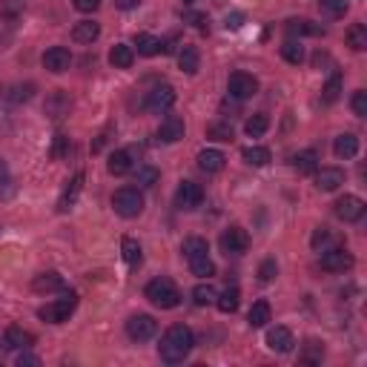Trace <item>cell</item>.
<instances>
[{
	"label": "cell",
	"instance_id": "obj_50",
	"mask_svg": "<svg viewBox=\"0 0 367 367\" xmlns=\"http://www.w3.org/2000/svg\"><path fill=\"white\" fill-rule=\"evenodd\" d=\"M18 367H38L40 364V358L38 356H32V353H26V350H21V356H18V361H15Z\"/></svg>",
	"mask_w": 367,
	"mask_h": 367
},
{
	"label": "cell",
	"instance_id": "obj_38",
	"mask_svg": "<svg viewBox=\"0 0 367 367\" xmlns=\"http://www.w3.org/2000/svg\"><path fill=\"white\" fill-rule=\"evenodd\" d=\"M341 98V72H333L330 75V81L324 84V89H322V104H336Z\"/></svg>",
	"mask_w": 367,
	"mask_h": 367
},
{
	"label": "cell",
	"instance_id": "obj_29",
	"mask_svg": "<svg viewBox=\"0 0 367 367\" xmlns=\"http://www.w3.org/2000/svg\"><path fill=\"white\" fill-rule=\"evenodd\" d=\"M241 158H244L247 167H267L273 161V153L267 150V146H244Z\"/></svg>",
	"mask_w": 367,
	"mask_h": 367
},
{
	"label": "cell",
	"instance_id": "obj_51",
	"mask_svg": "<svg viewBox=\"0 0 367 367\" xmlns=\"http://www.w3.org/2000/svg\"><path fill=\"white\" fill-rule=\"evenodd\" d=\"M224 26H227V29H233V32H236V29H241V26H244V15H241V12L227 15V18H224Z\"/></svg>",
	"mask_w": 367,
	"mask_h": 367
},
{
	"label": "cell",
	"instance_id": "obj_47",
	"mask_svg": "<svg viewBox=\"0 0 367 367\" xmlns=\"http://www.w3.org/2000/svg\"><path fill=\"white\" fill-rule=\"evenodd\" d=\"M310 244H313V250H324L327 244H333V236H330V230H327V227H319V230L313 233Z\"/></svg>",
	"mask_w": 367,
	"mask_h": 367
},
{
	"label": "cell",
	"instance_id": "obj_35",
	"mask_svg": "<svg viewBox=\"0 0 367 367\" xmlns=\"http://www.w3.org/2000/svg\"><path fill=\"white\" fill-rule=\"evenodd\" d=\"M178 66H181V72H187V75H195L198 66H201L198 49H195V46H184V49L178 52Z\"/></svg>",
	"mask_w": 367,
	"mask_h": 367
},
{
	"label": "cell",
	"instance_id": "obj_52",
	"mask_svg": "<svg viewBox=\"0 0 367 367\" xmlns=\"http://www.w3.org/2000/svg\"><path fill=\"white\" fill-rule=\"evenodd\" d=\"M143 4V0H115V9H121V12H132V9H138Z\"/></svg>",
	"mask_w": 367,
	"mask_h": 367
},
{
	"label": "cell",
	"instance_id": "obj_37",
	"mask_svg": "<svg viewBox=\"0 0 367 367\" xmlns=\"http://www.w3.org/2000/svg\"><path fill=\"white\" fill-rule=\"evenodd\" d=\"M281 57H284L287 63H292V66H299V63L305 60V46H302L296 38H290V40L281 43Z\"/></svg>",
	"mask_w": 367,
	"mask_h": 367
},
{
	"label": "cell",
	"instance_id": "obj_16",
	"mask_svg": "<svg viewBox=\"0 0 367 367\" xmlns=\"http://www.w3.org/2000/svg\"><path fill=\"white\" fill-rule=\"evenodd\" d=\"M32 290H35V292H63V290H66V278H63L60 273H55V270L38 273V275L32 278Z\"/></svg>",
	"mask_w": 367,
	"mask_h": 367
},
{
	"label": "cell",
	"instance_id": "obj_30",
	"mask_svg": "<svg viewBox=\"0 0 367 367\" xmlns=\"http://www.w3.org/2000/svg\"><path fill=\"white\" fill-rule=\"evenodd\" d=\"M287 35L290 38H302V35H324V29L319 23H310L305 18H292L287 21Z\"/></svg>",
	"mask_w": 367,
	"mask_h": 367
},
{
	"label": "cell",
	"instance_id": "obj_27",
	"mask_svg": "<svg viewBox=\"0 0 367 367\" xmlns=\"http://www.w3.org/2000/svg\"><path fill=\"white\" fill-rule=\"evenodd\" d=\"M109 63H112L115 69H129V66L135 63V49H132L129 43H115V46L109 49Z\"/></svg>",
	"mask_w": 367,
	"mask_h": 367
},
{
	"label": "cell",
	"instance_id": "obj_5",
	"mask_svg": "<svg viewBox=\"0 0 367 367\" xmlns=\"http://www.w3.org/2000/svg\"><path fill=\"white\" fill-rule=\"evenodd\" d=\"M143 192L138 187H121L115 195H112V207L121 218H138L143 212Z\"/></svg>",
	"mask_w": 367,
	"mask_h": 367
},
{
	"label": "cell",
	"instance_id": "obj_24",
	"mask_svg": "<svg viewBox=\"0 0 367 367\" xmlns=\"http://www.w3.org/2000/svg\"><path fill=\"white\" fill-rule=\"evenodd\" d=\"M290 164L299 175H313L319 170V153L316 150H302V153H296L290 158Z\"/></svg>",
	"mask_w": 367,
	"mask_h": 367
},
{
	"label": "cell",
	"instance_id": "obj_14",
	"mask_svg": "<svg viewBox=\"0 0 367 367\" xmlns=\"http://www.w3.org/2000/svg\"><path fill=\"white\" fill-rule=\"evenodd\" d=\"M184 132H187L184 118H178V115H167V118L161 121V126H158L155 138H158L161 143H178V141L184 138Z\"/></svg>",
	"mask_w": 367,
	"mask_h": 367
},
{
	"label": "cell",
	"instance_id": "obj_18",
	"mask_svg": "<svg viewBox=\"0 0 367 367\" xmlns=\"http://www.w3.org/2000/svg\"><path fill=\"white\" fill-rule=\"evenodd\" d=\"M292 344H296V339H292V333H290L287 327L275 324V327L267 330V347H270V350H275V353H290Z\"/></svg>",
	"mask_w": 367,
	"mask_h": 367
},
{
	"label": "cell",
	"instance_id": "obj_21",
	"mask_svg": "<svg viewBox=\"0 0 367 367\" xmlns=\"http://www.w3.org/2000/svg\"><path fill=\"white\" fill-rule=\"evenodd\" d=\"M81 190H84V172H78L75 178L69 181V187L60 192V201H57V212H69L72 207L78 204V195H81Z\"/></svg>",
	"mask_w": 367,
	"mask_h": 367
},
{
	"label": "cell",
	"instance_id": "obj_7",
	"mask_svg": "<svg viewBox=\"0 0 367 367\" xmlns=\"http://www.w3.org/2000/svg\"><path fill=\"white\" fill-rule=\"evenodd\" d=\"M204 204V187L195 184V181H181L178 190H175V207L184 209V212H192Z\"/></svg>",
	"mask_w": 367,
	"mask_h": 367
},
{
	"label": "cell",
	"instance_id": "obj_25",
	"mask_svg": "<svg viewBox=\"0 0 367 367\" xmlns=\"http://www.w3.org/2000/svg\"><path fill=\"white\" fill-rule=\"evenodd\" d=\"M132 150H115L112 155H109V161H106V170H109V175H115V178H121V175H126V172H132Z\"/></svg>",
	"mask_w": 367,
	"mask_h": 367
},
{
	"label": "cell",
	"instance_id": "obj_10",
	"mask_svg": "<svg viewBox=\"0 0 367 367\" xmlns=\"http://www.w3.org/2000/svg\"><path fill=\"white\" fill-rule=\"evenodd\" d=\"M218 244H221V250L227 256H244L250 250V233L244 227H230V230L221 233Z\"/></svg>",
	"mask_w": 367,
	"mask_h": 367
},
{
	"label": "cell",
	"instance_id": "obj_44",
	"mask_svg": "<svg viewBox=\"0 0 367 367\" xmlns=\"http://www.w3.org/2000/svg\"><path fill=\"white\" fill-rule=\"evenodd\" d=\"M184 23L195 26L201 35L209 32V15H204V12H184Z\"/></svg>",
	"mask_w": 367,
	"mask_h": 367
},
{
	"label": "cell",
	"instance_id": "obj_36",
	"mask_svg": "<svg viewBox=\"0 0 367 367\" xmlns=\"http://www.w3.org/2000/svg\"><path fill=\"white\" fill-rule=\"evenodd\" d=\"M344 38H347V46H350L353 52H364V49H367V26H364V23H353Z\"/></svg>",
	"mask_w": 367,
	"mask_h": 367
},
{
	"label": "cell",
	"instance_id": "obj_45",
	"mask_svg": "<svg viewBox=\"0 0 367 367\" xmlns=\"http://www.w3.org/2000/svg\"><path fill=\"white\" fill-rule=\"evenodd\" d=\"M350 106H353V115H358V118H367V92H364V89L353 92V98H350Z\"/></svg>",
	"mask_w": 367,
	"mask_h": 367
},
{
	"label": "cell",
	"instance_id": "obj_3",
	"mask_svg": "<svg viewBox=\"0 0 367 367\" xmlns=\"http://www.w3.org/2000/svg\"><path fill=\"white\" fill-rule=\"evenodd\" d=\"M143 296H146V302H153V305L161 307V310H175V307L181 305V290H178L175 281L167 278V275L153 278L150 284L143 287Z\"/></svg>",
	"mask_w": 367,
	"mask_h": 367
},
{
	"label": "cell",
	"instance_id": "obj_41",
	"mask_svg": "<svg viewBox=\"0 0 367 367\" xmlns=\"http://www.w3.org/2000/svg\"><path fill=\"white\" fill-rule=\"evenodd\" d=\"M267 129H270V118H267L264 112H256V115L247 118V124H244V132H247L250 138H261Z\"/></svg>",
	"mask_w": 367,
	"mask_h": 367
},
{
	"label": "cell",
	"instance_id": "obj_12",
	"mask_svg": "<svg viewBox=\"0 0 367 367\" xmlns=\"http://www.w3.org/2000/svg\"><path fill=\"white\" fill-rule=\"evenodd\" d=\"M319 264H322V270H327V273H347L356 261H353V256H350L344 247H330V250H322Z\"/></svg>",
	"mask_w": 367,
	"mask_h": 367
},
{
	"label": "cell",
	"instance_id": "obj_4",
	"mask_svg": "<svg viewBox=\"0 0 367 367\" xmlns=\"http://www.w3.org/2000/svg\"><path fill=\"white\" fill-rule=\"evenodd\" d=\"M75 310H78V292L75 290H63L60 299L43 305L38 310V319L46 322V324H63V322H69V316L75 313Z\"/></svg>",
	"mask_w": 367,
	"mask_h": 367
},
{
	"label": "cell",
	"instance_id": "obj_26",
	"mask_svg": "<svg viewBox=\"0 0 367 367\" xmlns=\"http://www.w3.org/2000/svg\"><path fill=\"white\" fill-rule=\"evenodd\" d=\"M98 38H101V23L95 21H81L72 26V40L75 43H95Z\"/></svg>",
	"mask_w": 367,
	"mask_h": 367
},
{
	"label": "cell",
	"instance_id": "obj_6",
	"mask_svg": "<svg viewBox=\"0 0 367 367\" xmlns=\"http://www.w3.org/2000/svg\"><path fill=\"white\" fill-rule=\"evenodd\" d=\"M155 333H158V322H155L153 316H146V313L129 316V322H126V336H129L132 341H150V339H155Z\"/></svg>",
	"mask_w": 367,
	"mask_h": 367
},
{
	"label": "cell",
	"instance_id": "obj_19",
	"mask_svg": "<svg viewBox=\"0 0 367 367\" xmlns=\"http://www.w3.org/2000/svg\"><path fill=\"white\" fill-rule=\"evenodd\" d=\"M227 164V155L221 150H201L198 153V170L207 172V175H215V172H221Z\"/></svg>",
	"mask_w": 367,
	"mask_h": 367
},
{
	"label": "cell",
	"instance_id": "obj_22",
	"mask_svg": "<svg viewBox=\"0 0 367 367\" xmlns=\"http://www.w3.org/2000/svg\"><path fill=\"white\" fill-rule=\"evenodd\" d=\"M333 153H336V158H339V161H350V158H356V155H358V138H356L353 132L339 135V138L333 141Z\"/></svg>",
	"mask_w": 367,
	"mask_h": 367
},
{
	"label": "cell",
	"instance_id": "obj_11",
	"mask_svg": "<svg viewBox=\"0 0 367 367\" xmlns=\"http://www.w3.org/2000/svg\"><path fill=\"white\" fill-rule=\"evenodd\" d=\"M175 89L170 87V84H158V87H153V92H146V109L150 112H170L172 106H175Z\"/></svg>",
	"mask_w": 367,
	"mask_h": 367
},
{
	"label": "cell",
	"instance_id": "obj_40",
	"mask_svg": "<svg viewBox=\"0 0 367 367\" xmlns=\"http://www.w3.org/2000/svg\"><path fill=\"white\" fill-rule=\"evenodd\" d=\"M319 9H322V15L324 18H344L347 15V9H350V4L347 0H319Z\"/></svg>",
	"mask_w": 367,
	"mask_h": 367
},
{
	"label": "cell",
	"instance_id": "obj_34",
	"mask_svg": "<svg viewBox=\"0 0 367 367\" xmlns=\"http://www.w3.org/2000/svg\"><path fill=\"white\" fill-rule=\"evenodd\" d=\"M121 256H124V261H126L129 267H141V261H143L141 244H138L135 239H129V236L121 239Z\"/></svg>",
	"mask_w": 367,
	"mask_h": 367
},
{
	"label": "cell",
	"instance_id": "obj_20",
	"mask_svg": "<svg viewBox=\"0 0 367 367\" xmlns=\"http://www.w3.org/2000/svg\"><path fill=\"white\" fill-rule=\"evenodd\" d=\"M46 115L52 118V121H60V118H66L69 115V109H72V98L63 92V89H57V92H52L49 98H46Z\"/></svg>",
	"mask_w": 367,
	"mask_h": 367
},
{
	"label": "cell",
	"instance_id": "obj_17",
	"mask_svg": "<svg viewBox=\"0 0 367 367\" xmlns=\"http://www.w3.org/2000/svg\"><path fill=\"white\" fill-rule=\"evenodd\" d=\"M32 344H35V336L29 330H23V327H6V333H4V347L6 350L18 353V350H29Z\"/></svg>",
	"mask_w": 367,
	"mask_h": 367
},
{
	"label": "cell",
	"instance_id": "obj_32",
	"mask_svg": "<svg viewBox=\"0 0 367 367\" xmlns=\"http://www.w3.org/2000/svg\"><path fill=\"white\" fill-rule=\"evenodd\" d=\"M239 305H241V292H239V287H227L221 296H215V307L221 310V313H236Z\"/></svg>",
	"mask_w": 367,
	"mask_h": 367
},
{
	"label": "cell",
	"instance_id": "obj_31",
	"mask_svg": "<svg viewBox=\"0 0 367 367\" xmlns=\"http://www.w3.org/2000/svg\"><path fill=\"white\" fill-rule=\"evenodd\" d=\"M215 287L209 284V278H201L195 287H192V302L198 305V307H207V305H215Z\"/></svg>",
	"mask_w": 367,
	"mask_h": 367
},
{
	"label": "cell",
	"instance_id": "obj_53",
	"mask_svg": "<svg viewBox=\"0 0 367 367\" xmlns=\"http://www.w3.org/2000/svg\"><path fill=\"white\" fill-rule=\"evenodd\" d=\"M6 184H12V178H9V167L0 161V187H6Z\"/></svg>",
	"mask_w": 367,
	"mask_h": 367
},
{
	"label": "cell",
	"instance_id": "obj_33",
	"mask_svg": "<svg viewBox=\"0 0 367 367\" xmlns=\"http://www.w3.org/2000/svg\"><path fill=\"white\" fill-rule=\"evenodd\" d=\"M35 98V84H15L4 92V101L6 104H26Z\"/></svg>",
	"mask_w": 367,
	"mask_h": 367
},
{
	"label": "cell",
	"instance_id": "obj_13",
	"mask_svg": "<svg viewBox=\"0 0 367 367\" xmlns=\"http://www.w3.org/2000/svg\"><path fill=\"white\" fill-rule=\"evenodd\" d=\"M69 66H72V52L66 46H52L43 52V69H49L52 75H63Z\"/></svg>",
	"mask_w": 367,
	"mask_h": 367
},
{
	"label": "cell",
	"instance_id": "obj_28",
	"mask_svg": "<svg viewBox=\"0 0 367 367\" xmlns=\"http://www.w3.org/2000/svg\"><path fill=\"white\" fill-rule=\"evenodd\" d=\"M270 319H273V310H270V302H264V299H258V302L250 307V313H247V324H250L253 330L267 327Z\"/></svg>",
	"mask_w": 367,
	"mask_h": 367
},
{
	"label": "cell",
	"instance_id": "obj_42",
	"mask_svg": "<svg viewBox=\"0 0 367 367\" xmlns=\"http://www.w3.org/2000/svg\"><path fill=\"white\" fill-rule=\"evenodd\" d=\"M207 138H212V141H233L236 132H233V126L227 121H215V124L207 126Z\"/></svg>",
	"mask_w": 367,
	"mask_h": 367
},
{
	"label": "cell",
	"instance_id": "obj_49",
	"mask_svg": "<svg viewBox=\"0 0 367 367\" xmlns=\"http://www.w3.org/2000/svg\"><path fill=\"white\" fill-rule=\"evenodd\" d=\"M72 6H75L78 12H84V15H92L101 6V0H72Z\"/></svg>",
	"mask_w": 367,
	"mask_h": 367
},
{
	"label": "cell",
	"instance_id": "obj_15",
	"mask_svg": "<svg viewBox=\"0 0 367 367\" xmlns=\"http://www.w3.org/2000/svg\"><path fill=\"white\" fill-rule=\"evenodd\" d=\"M313 175H316V187L322 192H336L344 184V170H339V167H322Z\"/></svg>",
	"mask_w": 367,
	"mask_h": 367
},
{
	"label": "cell",
	"instance_id": "obj_46",
	"mask_svg": "<svg viewBox=\"0 0 367 367\" xmlns=\"http://www.w3.org/2000/svg\"><path fill=\"white\" fill-rule=\"evenodd\" d=\"M66 153H69V138L63 132H57L55 135V146H52V158L60 161V158H66Z\"/></svg>",
	"mask_w": 367,
	"mask_h": 367
},
{
	"label": "cell",
	"instance_id": "obj_1",
	"mask_svg": "<svg viewBox=\"0 0 367 367\" xmlns=\"http://www.w3.org/2000/svg\"><path fill=\"white\" fill-rule=\"evenodd\" d=\"M192 347H195L192 330H190L187 324H172V327L164 333L161 344H158V356H161L164 364H181V361L192 353Z\"/></svg>",
	"mask_w": 367,
	"mask_h": 367
},
{
	"label": "cell",
	"instance_id": "obj_2",
	"mask_svg": "<svg viewBox=\"0 0 367 367\" xmlns=\"http://www.w3.org/2000/svg\"><path fill=\"white\" fill-rule=\"evenodd\" d=\"M181 253H184V258H187L192 275H198V278H212V275H215V264H212V258H209V244H207V239H198V236L184 239Z\"/></svg>",
	"mask_w": 367,
	"mask_h": 367
},
{
	"label": "cell",
	"instance_id": "obj_54",
	"mask_svg": "<svg viewBox=\"0 0 367 367\" xmlns=\"http://www.w3.org/2000/svg\"><path fill=\"white\" fill-rule=\"evenodd\" d=\"M181 4H184V6H192V4H195V0H181Z\"/></svg>",
	"mask_w": 367,
	"mask_h": 367
},
{
	"label": "cell",
	"instance_id": "obj_9",
	"mask_svg": "<svg viewBox=\"0 0 367 367\" xmlns=\"http://www.w3.org/2000/svg\"><path fill=\"white\" fill-rule=\"evenodd\" d=\"M364 209H367V204H364L358 195H344V198H339V201L333 204L336 218H341L344 224H356V221H361Z\"/></svg>",
	"mask_w": 367,
	"mask_h": 367
},
{
	"label": "cell",
	"instance_id": "obj_39",
	"mask_svg": "<svg viewBox=\"0 0 367 367\" xmlns=\"http://www.w3.org/2000/svg\"><path fill=\"white\" fill-rule=\"evenodd\" d=\"M322 358H324V344L316 341V339H310V341L305 344L299 361H302V364H322Z\"/></svg>",
	"mask_w": 367,
	"mask_h": 367
},
{
	"label": "cell",
	"instance_id": "obj_43",
	"mask_svg": "<svg viewBox=\"0 0 367 367\" xmlns=\"http://www.w3.org/2000/svg\"><path fill=\"white\" fill-rule=\"evenodd\" d=\"M158 178H161V172H158L155 167H150V164L138 167V172H135V181H138L141 187H155V184H158Z\"/></svg>",
	"mask_w": 367,
	"mask_h": 367
},
{
	"label": "cell",
	"instance_id": "obj_48",
	"mask_svg": "<svg viewBox=\"0 0 367 367\" xmlns=\"http://www.w3.org/2000/svg\"><path fill=\"white\" fill-rule=\"evenodd\" d=\"M275 273H278V264H275V258H267V261H261V267H258V281H273L275 278Z\"/></svg>",
	"mask_w": 367,
	"mask_h": 367
},
{
	"label": "cell",
	"instance_id": "obj_8",
	"mask_svg": "<svg viewBox=\"0 0 367 367\" xmlns=\"http://www.w3.org/2000/svg\"><path fill=\"white\" fill-rule=\"evenodd\" d=\"M227 92L236 101H247L258 92V81L250 75V72H233V75L227 78Z\"/></svg>",
	"mask_w": 367,
	"mask_h": 367
},
{
	"label": "cell",
	"instance_id": "obj_23",
	"mask_svg": "<svg viewBox=\"0 0 367 367\" xmlns=\"http://www.w3.org/2000/svg\"><path fill=\"white\" fill-rule=\"evenodd\" d=\"M161 46H164L161 38L146 35V32H138V35L132 38V49H138V55H143V57H155V55H161Z\"/></svg>",
	"mask_w": 367,
	"mask_h": 367
}]
</instances>
